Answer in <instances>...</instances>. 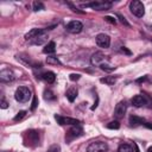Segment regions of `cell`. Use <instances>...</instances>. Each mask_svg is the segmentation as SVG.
<instances>
[{
  "label": "cell",
  "mask_w": 152,
  "mask_h": 152,
  "mask_svg": "<svg viewBox=\"0 0 152 152\" xmlns=\"http://www.w3.org/2000/svg\"><path fill=\"white\" fill-rule=\"evenodd\" d=\"M59 151H61V147L58 145H52L49 147V150L46 152H59Z\"/></svg>",
  "instance_id": "27"
},
{
  "label": "cell",
  "mask_w": 152,
  "mask_h": 152,
  "mask_svg": "<svg viewBox=\"0 0 152 152\" xmlns=\"http://www.w3.org/2000/svg\"><path fill=\"white\" fill-rule=\"evenodd\" d=\"M129 124L132 126H138V125H144L145 124V120L142 118H139V116H135V115H132L129 116Z\"/></svg>",
  "instance_id": "17"
},
{
  "label": "cell",
  "mask_w": 152,
  "mask_h": 152,
  "mask_svg": "<svg viewBox=\"0 0 152 152\" xmlns=\"http://www.w3.org/2000/svg\"><path fill=\"white\" fill-rule=\"evenodd\" d=\"M56 51V44H55V42H49L46 45H45V48L43 49V52L44 53H53Z\"/></svg>",
  "instance_id": "18"
},
{
  "label": "cell",
  "mask_w": 152,
  "mask_h": 152,
  "mask_svg": "<svg viewBox=\"0 0 152 152\" xmlns=\"http://www.w3.org/2000/svg\"><path fill=\"white\" fill-rule=\"evenodd\" d=\"M129 10H131V12H132L135 17H138V18H141V17H144V14H145V7H144L142 2L139 1V0H133V1H131V2H129Z\"/></svg>",
  "instance_id": "2"
},
{
  "label": "cell",
  "mask_w": 152,
  "mask_h": 152,
  "mask_svg": "<svg viewBox=\"0 0 152 152\" xmlns=\"http://www.w3.org/2000/svg\"><path fill=\"white\" fill-rule=\"evenodd\" d=\"M147 152H152V146H151V147H148V150H147Z\"/></svg>",
  "instance_id": "36"
},
{
  "label": "cell",
  "mask_w": 152,
  "mask_h": 152,
  "mask_svg": "<svg viewBox=\"0 0 152 152\" xmlns=\"http://www.w3.org/2000/svg\"><path fill=\"white\" fill-rule=\"evenodd\" d=\"M44 97H45V100H55L56 99L51 90H45L44 91Z\"/></svg>",
  "instance_id": "26"
},
{
  "label": "cell",
  "mask_w": 152,
  "mask_h": 152,
  "mask_svg": "<svg viewBox=\"0 0 152 152\" xmlns=\"http://www.w3.org/2000/svg\"><path fill=\"white\" fill-rule=\"evenodd\" d=\"M55 119L56 121L59 124V125H71V126H75V125H80V121L77 119H74V118H69V116H61V115H55Z\"/></svg>",
  "instance_id": "8"
},
{
  "label": "cell",
  "mask_w": 152,
  "mask_h": 152,
  "mask_svg": "<svg viewBox=\"0 0 152 152\" xmlns=\"http://www.w3.org/2000/svg\"><path fill=\"white\" fill-rule=\"evenodd\" d=\"M126 110H127V104H126V102H125V101H120V102L115 106L114 116H115L116 119H121V118H124Z\"/></svg>",
  "instance_id": "10"
},
{
  "label": "cell",
  "mask_w": 152,
  "mask_h": 152,
  "mask_svg": "<svg viewBox=\"0 0 152 152\" xmlns=\"http://www.w3.org/2000/svg\"><path fill=\"white\" fill-rule=\"evenodd\" d=\"M145 80H146V76H144V77H141V78H138V80H137V82H138V83H140V82H144Z\"/></svg>",
  "instance_id": "34"
},
{
  "label": "cell",
  "mask_w": 152,
  "mask_h": 152,
  "mask_svg": "<svg viewBox=\"0 0 152 152\" xmlns=\"http://www.w3.org/2000/svg\"><path fill=\"white\" fill-rule=\"evenodd\" d=\"M14 97L18 102L25 103L31 99V91L27 87H19V88H17V90L14 93Z\"/></svg>",
  "instance_id": "1"
},
{
  "label": "cell",
  "mask_w": 152,
  "mask_h": 152,
  "mask_svg": "<svg viewBox=\"0 0 152 152\" xmlns=\"http://www.w3.org/2000/svg\"><path fill=\"white\" fill-rule=\"evenodd\" d=\"M131 102L134 107H142L147 103V99H146L145 95H135V96L132 97Z\"/></svg>",
  "instance_id": "12"
},
{
  "label": "cell",
  "mask_w": 152,
  "mask_h": 152,
  "mask_svg": "<svg viewBox=\"0 0 152 152\" xmlns=\"http://www.w3.org/2000/svg\"><path fill=\"white\" fill-rule=\"evenodd\" d=\"M36 106H37V99H36V97H33V102H32V107H31V109H34V108H36Z\"/></svg>",
  "instance_id": "33"
},
{
  "label": "cell",
  "mask_w": 152,
  "mask_h": 152,
  "mask_svg": "<svg viewBox=\"0 0 152 152\" xmlns=\"http://www.w3.org/2000/svg\"><path fill=\"white\" fill-rule=\"evenodd\" d=\"M0 107H1L2 109H5V108H7V107H8V103L6 102V100H5V99H2V100H1V103H0Z\"/></svg>",
  "instance_id": "29"
},
{
  "label": "cell",
  "mask_w": 152,
  "mask_h": 152,
  "mask_svg": "<svg viewBox=\"0 0 152 152\" xmlns=\"http://www.w3.org/2000/svg\"><path fill=\"white\" fill-rule=\"evenodd\" d=\"M107 151H108V145L103 141L91 142L87 147V152H107Z\"/></svg>",
  "instance_id": "4"
},
{
  "label": "cell",
  "mask_w": 152,
  "mask_h": 152,
  "mask_svg": "<svg viewBox=\"0 0 152 152\" xmlns=\"http://www.w3.org/2000/svg\"><path fill=\"white\" fill-rule=\"evenodd\" d=\"M43 31H44V30H42V28H32L31 31H28V32L25 34V39H26V40H32V39L36 38L38 34H40Z\"/></svg>",
  "instance_id": "15"
},
{
  "label": "cell",
  "mask_w": 152,
  "mask_h": 152,
  "mask_svg": "<svg viewBox=\"0 0 152 152\" xmlns=\"http://www.w3.org/2000/svg\"><path fill=\"white\" fill-rule=\"evenodd\" d=\"M121 51H122V52H125L126 55H131V51H129V50H127L125 46H121Z\"/></svg>",
  "instance_id": "32"
},
{
  "label": "cell",
  "mask_w": 152,
  "mask_h": 152,
  "mask_svg": "<svg viewBox=\"0 0 152 152\" xmlns=\"http://www.w3.org/2000/svg\"><path fill=\"white\" fill-rule=\"evenodd\" d=\"M14 80V74L10 69H4L0 71V81L1 82H11Z\"/></svg>",
  "instance_id": "11"
},
{
  "label": "cell",
  "mask_w": 152,
  "mask_h": 152,
  "mask_svg": "<svg viewBox=\"0 0 152 152\" xmlns=\"http://www.w3.org/2000/svg\"><path fill=\"white\" fill-rule=\"evenodd\" d=\"M82 7H91L93 10L96 11H103V10H109L112 7L110 1H93L86 5H82Z\"/></svg>",
  "instance_id": "3"
},
{
  "label": "cell",
  "mask_w": 152,
  "mask_h": 152,
  "mask_svg": "<svg viewBox=\"0 0 152 152\" xmlns=\"http://www.w3.org/2000/svg\"><path fill=\"white\" fill-rule=\"evenodd\" d=\"M65 28L70 33H80L82 31V28H83V24L81 21H78V20H72V21L66 24Z\"/></svg>",
  "instance_id": "5"
},
{
  "label": "cell",
  "mask_w": 152,
  "mask_h": 152,
  "mask_svg": "<svg viewBox=\"0 0 152 152\" xmlns=\"http://www.w3.org/2000/svg\"><path fill=\"white\" fill-rule=\"evenodd\" d=\"M80 78V75L78 74H71L70 75V80L71 81H76V80H78Z\"/></svg>",
  "instance_id": "31"
},
{
  "label": "cell",
  "mask_w": 152,
  "mask_h": 152,
  "mask_svg": "<svg viewBox=\"0 0 152 152\" xmlns=\"http://www.w3.org/2000/svg\"><path fill=\"white\" fill-rule=\"evenodd\" d=\"M100 68H101L102 70H104V71H113V70L115 69V66H113V65L108 64L107 62H106V63H103V64H101V65H100Z\"/></svg>",
  "instance_id": "22"
},
{
  "label": "cell",
  "mask_w": 152,
  "mask_h": 152,
  "mask_svg": "<svg viewBox=\"0 0 152 152\" xmlns=\"http://www.w3.org/2000/svg\"><path fill=\"white\" fill-rule=\"evenodd\" d=\"M82 133H83V129H82L81 125H75V126H72V127L68 131L65 138H66V140H72V139H75V138H78L80 135H82Z\"/></svg>",
  "instance_id": "6"
},
{
  "label": "cell",
  "mask_w": 152,
  "mask_h": 152,
  "mask_svg": "<svg viewBox=\"0 0 152 152\" xmlns=\"http://www.w3.org/2000/svg\"><path fill=\"white\" fill-rule=\"evenodd\" d=\"M144 125H145L146 127H148V128H151V129H152V124H150V122H145Z\"/></svg>",
  "instance_id": "35"
},
{
  "label": "cell",
  "mask_w": 152,
  "mask_h": 152,
  "mask_svg": "<svg viewBox=\"0 0 152 152\" xmlns=\"http://www.w3.org/2000/svg\"><path fill=\"white\" fill-rule=\"evenodd\" d=\"M46 63L48 64H52V65H62L61 61L56 56H49V57H46Z\"/></svg>",
  "instance_id": "20"
},
{
  "label": "cell",
  "mask_w": 152,
  "mask_h": 152,
  "mask_svg": "<svg viewBox=\"0 0 152 152\" xmlns=\"http://www.w3.org/2000/svg\"><path fill=\"white\" fill-rule=\"evenodd\" d=\"M104 20H106V21H108V23H110V24H113V25H115V24H116V20H115V18H113V17H109V15L104 17Z\"/></svg>",
  "instance_id": "28"
},
{
  "label": "cell",
  "mask_w": 152,
  "mask_h": 152,
  "mask_svg": "<svg viewBox=\"0 0 152 152\" xmlns=\"http://www.w3.org/2000/svg\"><path fill=\"white\" fill-rule=\"evenodd\" d=\"M33 11H42V10H44V5L42 4V2H39V1H34L33 2Z\"/></svg>",
  "instance_id": "23"
},
{
  "label": "cell",
  "mask_w": 152,
  "mask_h": 152,
  "mask_svg": "<svg viewBox=\"0 0 152 152\" xmlns=\"http://www.w3.org/2000/svg\"><path fill=\"white\" fill-rule=\"evenodd\" d=\"M118 152H133V148L128 144H121L118 148Z\"/></svg>",
  "instance_id": "21"
},
{
  "label": "cell",
  "mask_w": 152,
  "mask_h": 152,
  "mask_svg": "<svg viewBox=\"0 0 152 152\" xmlns=\"http://www.w3.org/2000/svg\"><path fill=\"white\" fill-rule=\"evenodd\" d=\"M77 88H75V87H70L68 90H66V97H68V100L70 101V102H74L75 101V99H76V96H77Z\"/></svg>",
  "instance_id": "16"
},
{
  "label": "cell",
  "mask_w": 152,
  "mask_h": 152,
  "mask_svg": "<svg viewBox=\"0 0 152 152\" xmlns=\"http://www.w3.org/2000/svg\"><path fill=\"white\" fill-rule=\"evenodd\" d=\"M96 44L102 48V49H107L109 48L110 45V38L108 34H104V33H99L96 36Z\"/></svg>",
  "instance_id": "7"
},
{
  "label": "cell",
  "mask_w": 152,
  "mask_h": 152,
  "mask_svg": "<svg viewBox=\"0 0 152 152\" xmlns=\"http://www.w3.org/2000/svg\"><path fill=\"white\" fill-rule=\"evenodd\" d=\"M106 62H107V58L102 52H95V53H93V56L90 58V63L94 66H100L101 64H103Z\"/></svg>",
  "instance_id": "9"
},
{
  "label": "cell",
  "mask_w": 152,
  "mask_h": 152,
  "mask_svg": "<svg viewBox=\"0 0 152 152\" xmlns=\"http://www.w3.org/2000/svg\"><path fill=\"white\" fill-rule=\"evenodd\" d=\"M118 18H119V19L121 20V23H122V24H125V25H127V26H129V24H128V23L126 21V19H125V18H124V17H122L121 14H118Z\"/></svg>",
  "instance_id": "30"
},
{
  "label": "cell",
  "mask_w": 152,
  "mask_h": 152,
  "mask_svg": "<svg viewBox=\"0 0 152 152\" xmlns=\"http://www.w3.org/2000/svg\"><path fill=\"white\" fill-rule=\"evenodd\" d=\"M48 38H49L48 34L43 31L40 34H38L36 38H33V39L31 40V43H32V44H36V45H42L43 43H45V42L48 40Z\"/></svg>",
  "instance_id": "13"
},
{
  "label": "cell",
  "mask_w": 152,
  "mask_h": 152,
  "mask_svg": "<svg viewBox=\"0 0 152 152\" xmlns=\"http://www.w3.org/2000/svg\"><path fill=\"white\" fill-rule=\"evenodd\" d=\"M42 78H43L46 83L51 84V83H53V82L56 81V75H55V72H52V71H45V72L42 74Z\"/></svg>",
  "instance_id": "14"
},
{
  "label": "cell",
  "mask_w": 152,
  "mask_h": 152,
  "mask_svg": "<svg viewBox=\"0 0 152 152\" xmlns=\"http://www.w3.org/2000/svg\"><path fill=\"white\" fill-rule=\"evenodd\" d=\"M26 115V110H20L15 116H14V119H13V121H15V122H18V121H20L24 116Z\"/></svg>",
  "instance_id": "24"
},
{
  "label": "cell",
  "mask_w": 152,
  "mask_h": 152,
  "mask_svg": "<svg viewBox=\"0 0 152 152\" xmlns=\"http://www.w3.org/2000/svg\"><path fill=\"white\" fill-rule=\"evenodd\" d=\"M101 83H104V84H108V86H113L115 82H116V78L114 76H107V77H103L100 80Z\"/></svg>",
  "instance_id": "19"
},
{
  "label": "cell",
  "mask_w": 152,
  "mask_h": 152,
  "mask_svg": "<svg viewBox=\"0 0 152 152\" xmlns=\"http://www.w3.org/2000/svg\"><path fill=\"white\" fill-rule=\"evenodd\" d=\"M107 127L109 128V129H118L119 127H120V124H119V121H110L108 125H107Z\"/></svg>",
  "instance_id": "25"
}]
</instances>
